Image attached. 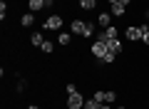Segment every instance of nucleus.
<instances>
[{
  "mask_svg": "<svg viewBox=\"0 0 149 109\" xmlns=\"http://www.w3.org/2000/svg\"><path fill=\"white\" fill-rule=\"evenodd\" d=\"M117 35H119V30H117L114 25H109V27H104V30L97 35V40H100V42H107V40H114Z\"/></svg>",
  "mask_w": 149,
  "mask_h": 109,
  "instance_id": "nucleus-1",
  "label": "nucleus"
},
{
  "mask_svg": "<svg viewBox=\"0 0 149 109\" xmlns=\"http://www.w3.org/2000/svg\"><path fill=\"white\" fill-rule=\"evenodd\" d=\"M85 107V99H82V94H67V109H82Z\"/></svg>",
  "mask_w": 149,
  "mask_h": 109,
  "instance_id": "nucleus-2",
  "label": "nucleus"
},
{
  "mask_svg": "<svg viewBox=\"0 0 149 109\" xmlns=\"http://www.w3.org/2000/svg\"><path fill=\"white\" fill-rule=\"evenodd\" d=\"M42 27L45 30H60V27H62V15H50Z\"/></svg>",
  "mask_w": 149,
  "mask_h": 109,
  "instance_id": "nucleus-3",
  "label": "nucleus"
},
{
  "mask_svg": "<svg viewBox=\"0 0 149 109\" xmlns=\"http://www.w3.org/2000/svg\"><path fill=\"white\" fill-rule=\"evenodd\" d=\"M92 55H95L97 60H104V55H107V45H104V42H100V40H95V42H92Z\"/></svg>",
  "mask_w": 149,
  "mask_h": 109,
  "instance_id": "nucleus-4",
  "label": "nucleus"
},
{
  "mask_svg": "<svg viewBox=\"0 0 149 109\" xmlns=\"http://www.w3.org/2000/svg\"><path fill=\"white\" fill-rule=\"evenodd\" d=\"M124 35H127V40H129V42H137V40H142V30H139L137 25L127 27V30H124Z\"/></svg>",
  "mask_w": 149,
  "mask_h": 109,
  "instance_id": "nucleus-5",
  "label": "nucleus"
},
{
  "mask_svg": "<svg viewBox=\"0 0 149 109\" xmlns=\"http://www.w3.org/2000/svg\"><path fill=\"white\" fill-rule=\"evenodd\" d=\"M97 22H100V25H102V30H104V27H109V25H112V12L102 10L100 15H97Z\"/></svg>",
  "mask_w": 149,
  "mask_h": 109,
  "instance_id": "nucleus-6",
  "label": "nucleus"
},
{
  "mask_svg": "<svg viewBox=\"0 0 149 109\" xmlns=\"http://www.w3.org/2000/svg\"><path fill=\"white\" fill-rule=\"evenodd\" d=\"M104 45H107V50H109V52H114V55H119V52H122V42H119L117 37H114V40H107Z\"/></svg>",
  "mask_w": 149,
  "mask_h": 109,
  "instance_id": "nucleus-7",
  "label": "nucleus"
},
{
  "mask_svg": "<svg viewBox=\"0 0 149 109\" xmlns=\"http://www.w3.org/2000/svg\"><path fill=\"white\" fill-rule=\"evenodd\" d=\"M124 10H127V5H122V3H114V5H109V12L117 17H124Z\"/></svg>",
  "mask_w": 149,
  "mask_h": 109,
  "instance_id": "nucleus-8",
  "label": "nucleus"
},
{
  "mask_svg": "<svg viewBox=\"0 0 149 109\" xmlns=\"http://www.w3.org/2000/svg\"><path fill=\"white\" fill-rule=\"evenodd\" d=\"M85 25H87V22H82V20H72L70 30H72L74 35H82V32H85Z\"/></svg>",
  "mask_w": 149,
  "mask_h": 109,
  "instance_id": "nucleus-9",
  "label": "nucleus"
},
{
  "mask_svg": "<svg viewBox=\"0 0 149 109\" xmlns=\"http://www.w3.org/2000/svg\"><path fill=\"white\" fill-rule=\"evenodd\" d=\"M30 42H32L35 47H42V42H45L42 32H32V35H30Z\"/></svg>",
  "mask_w": 149,
  "mask_h": 109,
  "instance_id": "nucleus-10",
  "label": "nucleus"
},
{
  "mask_svg": "<svg viewBox=\"0 0 149 109\" xmlns=\"http://www.w3.org/2000/svg\"><path fill=\"white\" fill-rule=\"evenodd\" d=\"M27 5H30L32 12H37V10H42V8H45V0H27Z\"/></svg>",
  "mask_w": 149,
  "mask_h": 109,
  "instance_id": "nucleus-11",
  "label": "nucleus"
},
{
  "mask_svg": "<svg viewBox=\"0 0 149 109\" xmlns=\"http://www.w3.org/2000/svg\"><path fill=\"white\" fill-rule=\"evenodd\" d=\"M32 22H35V15H30V12H27V15H22V17H20V25H22V27H30Z\"/></svg>",
  "mask_w": 149,
  "mask_h": 109,
  "instance_id": "nucleus-12",
  "label": "nucleus"
},
{
  "mask_svg": "<svg viewBox=\"0 0 149 109\" xmlns=\"http://www.w3.org/2000/svg\"><path fill=\"white\" fill-rule=\"evenodd\" d=\"M95 5H97V0H80L82 10H95Z\"/></svg>",
  "mask_w": 149,
  "mask_h": 109,
  "instance_id": "nucleus-13",
  "label": "nucleus"
},
{
  "mask_svg": "<svg viewBox=\"0 0 149 109\" xmlns=\"http://www.w3.org/2000/svg\"><path fill=\"white\" fill-rule=\"evenodd\" d=\"M40 50H42V55H52V50H55V45L50 40H45L42 42V47H40Z\"/></svg>",
  "mask_w": 149,
  "mask_h": 109,
  "instance_id": "nucleus-14",
  "label": "nucleus"
},
{
  "mask_svg": "<svg viewBox=\"0 0 149 109\" xmlns=\"http://www.w3.org/2000/svg\"><path fill=\"white\" fill-rule=\"evenodd\" d=\"M139 30H142V40H144V45H149V25L144 22V25H139Z\"/></svg>",
  "mask_w": 149,
  "mask_h": 109,
  "instance_id": "nucleus-15",
  "label": "nucleus"
},
{
  "mask_svg": "<svg viewBox=\"0 0 149 109\" xmlns=\"http://www.w3.org/2000/svg\"><path fill=\"white\" fill-rule=\"evenodd\" d=\"M70 40H72V37H70L67 32H60V35H57V42H60L62 47H65V45H70Z\"/></svg>",
  "mask_w": 149,
  "mask_h": 109,
  "instance_id": "nucleus-16",
  "label": "nucleus"
},
{
  "mask_svg": "<svg viewBox=\"0 0 149 109\" xmlns=\"http://www.w3.org/2000/svg\"><path fill=\"white\" fill-rule=\"evenodd\" d=\"M92 35H95V25H92V22H87V25H85V32H82V37L87 40V37H92Z\"/></svg>",
  "mask_w": 149,
  "mask_h": 109,
  "instance_id": "nucleus-17",
  "label": "nucleus"
},
{
  "mask_svg": "<svg viewBox=\"0 0 149 109\" xmlns=\"http://www.w3.org/2000/svg\"><path fill=\"white\" fill-rule=\"evenodd\" d=\"M117 99V92H104V104H112Z\"/></svg>",
  "mask_w": 149,
  "mask_h": 109,
  "instance_id": "nucleus-18",
  "label": "nucleus"
},
{
  "mask_svg": "<svg viewBox=\"0 0 149 109\" xmlns=\"http://www.w3.org/2000/svg\"><path fill=\"white\" fill-rule=\"evenodd\" d=\"M92 99L100 102V104H104V92H95V97H92Z\"/></svg>",
  "mask_w": 149,
  "mask_h": 109,
  "instance_id": "nucleus-19",
  "label": "nucleus"
},
{
  "mask_svg": "<svg viewBox=\"0 0 149 109\" xmlns=\"http://www.w3.org/2000/svg\"><path fill=\"white\" fill-rule=\"evenodd\" d=\"M5 12H8V5H5V0H3V3H0V17H3V20H5Z\"/></svg>",
  "mask_w": 149,
  "mask_h": 109,
  "instance_id": "nucleus-20",
  "label": "nucleus"
},
{
  "mask_svg": "<svg viewBox=\"0 0 149 109\" xmlns=\"http://www.w3.org/2000/svg\"><path fill=\"white\" fill-rule=\"evenodd\" d=\"M119 3H122V5H132V0H119Z\"/></svg>",
  "mask_w": 149,
  "mask_h": 109,
  "instance_id": "nucleus-21",
  "label": "nucleus"
},
{
  "mask_svg": "<svg viewBox=\"0 0 149 109\" xmlns=\"http://www.w3.org/2000/svg\"><path fill=\"white\" fill-rule=\"evenodd\" d=\"M100 109H112V107H109V104H100Z\"/></svg>",
  "mask_w": 149,
  "mask_h": 109,
  "instance_id": "nucleus-22",
  "label": "nucleus"
},
{
  "mask_svg": "<svg viewBox=\"0 0 149 109\" xmlns=\"http://www.w3.org/2000/svg\"><path fill=\"white\" fill-rule=\"evenodd\" d=\"M27 109H40V107H37V104H30V107H27Z\"/></svg>",
  "mask_w": 149,
  "mask_h": 109,
  "instance_id": "nucleus-23",
  "label": "nucleus"
},
{
  "mask_svg": "<svg viewBox=\"0 0 149 109\" xmlns=\"http://www.w3.org/2000/svg\"><path fill=\"white\" fill-rule=\"evenodd\" d=\"M107 3H109V5H114V3H119V0H107Z\"/></svg>",
  "mask_w": 149,
  "mask_h": 109,
  "instance_id": "nucleus-24",
  "label": "nucleus"
},
{
  "mask_svg": "<svg viewBox=\"0 0 149 109\" xmlns=\"http://www.w3.org/2000/svg\"><path fill=\"white\" fill-rule=\"evenodd\" d=\"M147 17H149V10H147Z\"/></svg>",
  "mask_w": 149,
  "mask_h": 109,
  "instance_id": "nucleus-25",
  "label": "nucleus"
},
{
  "mask_svg": "<svg viewBox=\"0 0 149 109\" xmlns=\"http://www.w3.org/2000/svg\"><path fill=\"white\" fill-rule=\"evenodd\" d=\"M147 104H149V99H147Z\"/></svg>",
  "mask_w": 149,
  "mask_h": 109,
  "instance_id": "nucleus-26",
  "label": "nucleus"
},
{
  "mask_svg": "<svg viewBox=\"0 0 149 109\" xmlns=\"http://www.w3.org/2000/svg\"><path fill=\"white\" fill-rule=\"evenodd\" d=\"M119 109H124V107H119Z\"/></svg>",
  "mask_w": 149,
  "mask_h": 109,
  "instance_id": "nucleus-27",
  "label": "nucleus"
},
{
  "mask_svg": "<svg viewBox=\"0 0 149 109\" xmlns=\"http://www.w3.org/2000/svg\"><path fill=\"white\" fill-rule=\"evenodd\" d=\"M97 3H100V0H97Z\"/></svg>",
  "mask_w": 149,
  "mask_h": 109,
  "instance_id": "nucleus-28",
  "label": "nucleus"
}]
</instances>
